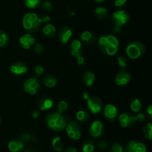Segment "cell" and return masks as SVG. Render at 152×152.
<instances>
[{"instance_id": "cell-6", "label": "cell", "mask_w": 152, "mask_h": 152, "mask_svg": "<svg viewBox=\"0 0 152 152\" xmlns=\"http://www.w3.org/2000/svg\"><path fill=\"white\" fill-rule=\"evenodd\" d=\"M23 87L26 93L31 95H35L41 90L42 83L36 77H31L25 80L23 84Z\"/></svg>"}, {"instance_id": "cell-35", "label": "cell", "mask_w": 152, "mask_h": 152, "mask_svg": "<svg viewBox=\"0 0 152 152\" xmlns=\"http://www.w3.org/2000/svg\"><path fill=\"white\" fill-rule=\"evenodd\" d=\"M108 152H124V148L120 143H114L110 147Z\"/></svg>"}, {"instance_id": "cell-14", "label": "cell", "mask_w": 152, "mask_h": 152, "mask_svg": "<svg viewBox=\"0 0 152 152\" xmlns=\"http://www.w3.org/2000/svg\"><path fill=\"white\" fill-rule=\"evenodd\" d=\"M125 152H147V148L144 143L137 141H130L126 145Z\"/></svg>"}, {"instance_id": "cell-43", "label": "cell", "mask_w": 152, "mask_h": 152, "mask_svg": "<svg viewBox=\"0 0 152 152\" xmlns=\"http://www.w3.org/2000/svg\"><path fill=\"white\" fill-rule=\"evenodd\" d=\"M64 152H78V150L74 147H68L66 149L64 150Z\"/></svg>"}, {"instance_id": "cell-18", "label": "cell", "mask_w": 152, "mask_h": 152, "mask_svg": "<svg viewBox=\"0 0 152 152\" xmlns=\"http://www.w3.org/2000/svg\"><path fill=\"white\" fill-rule=\"evenodd\" d=\"M37 105L40 111H47L50 109L53 105V101L50 97L47 96H42L37 101Z\"/></svg>"}, {"instance_id": "cell-10", "label": "cell", "mask_w": 152, "mask_h": 152, "mask_svg": "<svg viewBox=\"0 0 152 152\" xmlns=\"http://www.w3.org/2000/svg\"><path fill=\"white\" fill-rule=\"evenodd\" d=\"M104 132L103 123L100 120H95L89 128V134L94 138H99Z\"/></svg>"}, {"instance_id": "cell-1", "label": "cell", "mask_w": 152, "mask_h": 152, "mask_svg": "<svg viewBox=\"0 0 152 152\" xmlns=\"http://www.w3.org/2000/svg\"><path fill=\"white\" fill-rule=\"evenodd\" d=\"M97 45L103 53L108 56H114L118 51L120 42L114 35H103L97 40Z\"/></svg>"}, {"instance_id": "cell-13", "label": "cell", "mask_w": 152, "mask_h": 152, "mask_svg": "<svg viewBox=\"0 0 152 152\" xmlns=\"http://www.w3.org/2000/svg\"><path fill=\"white\" fill-rule=\"evenodd\" d=\"M73 31L70 27L64 25L59 28L58 31V39L62 44H67L72 37Z\"/></svg>"}, {"instance_id": "cell-33", "label": "cell", "mask_w": 152, "mask_h": 152, "mask_svg": "<svg viewBox=\"0 0 152 152\" xmlns=\"http://www.w3.org/2000/svg\"><path fill=\"white\" fill-rule=\"evenodd\" d=\"M68 108V104L66 101L62 100L60 102H59L57 105V110L58 112L60 113V114H62L65 111H66Z\"/></svg>"}, {"instance_id": "cell-3", "label": "cell", "mask_w": 152, "mask_h": 152, "mask_svg": "<svg viewBox=\"0 0 152 152\" xmlns=\"http://www.w3.org/2000/svg\"><path fill=\"white\" fill-rule=\"evenodd\" d=\"M41 18L39 17L35 13H28L24 16L22 19V25L26 31L29 32H37L42 26Z\"/></svg>"}, {"instance_id": "cell-28", "label": "cell", "mask_w": 152, "mask_h": 152, "mask_svg": "<svg viewBox=\"0 0 152 152\" xmlns=\"http://www.w3.org/2000/svg\"><path fill=\"white\" fill-rule=\"evenodd\" d=\"M94 14L98 19H104L108 16V10L104 7H97L95 8Z\"/></svg>"}, {"instance_id": "cell-24", "label": "cell", "mask_w": 152, "mask_h": 152, "mask_svg": "<svg viewBox=\"0 0 152 152\" xmlns=\"http://www.w3.org/2000/svg\"><path fill=\"white\" fill-rule=\"evenodd\" d=\"M19 140L23 142H37V138L30 132H23L19 135Z\"/></svg>"}, {"instance_id": "cell-15", "label": "cell", "mask_w": 152, "mask_h": 152, "mask_svg": "<svg viewBox=\"0 0 152 152\" xmlns=\"http://www.w3.org/2000/svg\"><path fill=\"white\" fill-rule=\"evenodd\" d=\"M103 114L105 118L109 121H114L117 119L118 111L115 105L112 104H108L103 109Z\"/></svg>"}, {"instance_id": "cell-49", "label": "cell", "mask_w": 152, "mask_h": 152, "mask_svg": "<svg viewBox=\"0 0 152 152\" xmlns=\"http://www.w3.org/2000/svg\"><path fill=\"white\" fill-rule=\"evenodd\" d=\"M94 1H96V2L101 3V2H103V1H105V0H94Z\"/></svg>"}, {"instance_id": "cell-41", "label": "cell", "mask_w": 152, "mask_h": 152, "mask_svg": "<svg viewBox=\"0 0 152 152\" xmlns=\"http://www.w3.org/2000/svg\"><path fill=\"white\" fill-rule=\"evenodd\" d=\"M77 64H78L79 65L83 66V65H85V63H86V59H85V58L83 57L82 55H80V56H77Z\"/></svg>"}, {"instance_id": "cell-26", "label": "cell", "mask_w": 152, "mask_h": 152, "mask_svg": "<svg viewBox=\"0 0 152 152\" xmlns=\"http://www.w3.org/2000/svg\"><path fill=\"white\" fill-rule=\"evenodd\" d=\"M81 148L83 152H93L95 149L94 142L91 140H86L82 143Z\"/></svg>"}, {"instance_id": "cell-29", "label": "cell", "mask_w": 152, "mask_h": 152, "mask_svg": "<svg viewBox=\"0 0 152 152\" xmlns=\"http://www.w3.org/2000/svg\"><path fill=\"white\" fill-rule=\"evenodd\" d=\"M130 108L133 112L137 113L140 112V111L142 108V103H141V101L138 98H136V99H133L132 102L130 104Z\"/></svg>"}, {"instance_id": "cell-45", "label": "cell", "mask_w": 152, "mask_h": 152, "mask_svg": "<svg viewBox=\"0 0 152 152\" xmlns=\"http://www.w3.org/2000/svg\"><path fill=\"white\" fill-rule=\"evenodd\" d=\"M42 19V23H48V22H49L50 21V17L48 16H44L43 18H41Z\"/></svg>"}, {"instance_id": "cell-22", "label": "cell", "mask_w": 152, "mask_h": 152, "mask_svg": "<svg viewBox=\"0 0 152 152\" xmlns=\"http://www.w3.org/2000/svg\"><path fill=\"white\" fill-rule=\"evenodd\" d=\"M43 84L48 88H54L57 84V79L52 74H47L45 76L43 79Z\"/></svg>"}, {"instance_id": "cell-25", "label": "cell", "mask_w": 152, "mask_h": 152, "mask_svg": "<svg viewBox=\"0 0 152 152\" xmlns=\"http://www.w3.org/2000/svg\"><path fill=\"white\" fill-rule=\"evenodd\" d=\"M51 146L57 152H62L64 150V143L60 137H55L51 140Z\"/></svg>"}, {"instance_id": "cell-34", "label": "cell", "mask_w": 152, "mask_h": 152, "mask_svg": "<svg viewBox=\"0 0 152 152\" xmlns=\"http://www.w3.org/2000/svg\"><path fill=\"white\" fill-rule=\"evenodd\" d=\"M117 62H118L119 65H120L122 68H125L128 65L129 59H128V58L126 57V56H120L117 57Z\"/></svg>"}, {"instance_id": "cell-20", "label": "cell", "mask_w": 152, "mask_h": 152, "mask_svg": "<svg viewBox=\"0 0 152 152\" xmlns=\"http://www.w3.org/2000/svg\"><path fill=\"white\" fill-rule=\"evenodd\" d=\"M96 37L91 31H84L80 35V41L86 45H91L96 42Z\"/></svg>"}, {"instance_id": "cell-8", "label": "cell", "mask_w": 152, "mask_h": 152, "mask_svg": "<svg viewBox=\"0 0 152 152\" xmlns=\"http://www.w3.org/2000/svg\"><path fill=\"white\" fill-rule=\"evenodd\" d=\"M87 107L89 111L93 114L100 113L102 109V102L98 96H89L87 99Z\"/></svg>"}, {"instance_id": "cell-46", "label": "cell", "mask_w": 152, "mask_h": 152, "mask_svg": "<svg viewBox=\"0 0 152 152\" xmlns=\"http://www.w3.org/2000/svg\"><path fill=\"white\" fill-rule=\"evenodd\" d=\"M147 113H148V115L150 119L152 118V105H150L147 108Z\"/></svg>"}, {"instance_id": "cell-50", "label": "cell", "mask_w": 152, "mask_h": 152, "mask_svg": "<svg viewBox=\"0 0 152 152\" xmlns=\"http://www.w3.org/2000/svg\"><path fill=\"white\" fill-rule=\"evenodd\" d=\"M1 117H0V124H1Z\"/></svg>"}, {"instance_id": "cell-11", "label": "cell", "mask_w": 152, "mask_h": 152, "mask_svg": "<svg viewBox=\"0 0 152 152\" xmlns=\"http://www.w3.org/2000/svg\"><path fill=\"white\" fill-rule=\"evenodd\" d=\"M131 74L129 71L123 69L119 71L115 76V84L117 86H125L130 82Z\"/></svg>"}, {"instance_id": "cell-36", "label": "cell", "mask_w": 152, "mask_h": 152, "mask_svg": "<svg viewBox=\"0 0 152 152\" xmlns=\"http://www.w3.org/2000/svg\"><path fill=\"white\" fill-rule=\"evenodd\" d=\"M42 8L45 12H51L53 10V4L49 1H45L42 4Z\"/></svg>"}, {"instance_id": "cell-19", "label": "cell", "mask_w": 152, "mask_h": 152, "mask_svg": "<svg viewBox=\"0 0 152 152\" xmlns=\"http://www.w3.org/2000/svg\"><path fill=\"white\" fill-rule=\"evenodd\" d=\"M25 144L21 140H13L7 144V148L11 152H21L24 149Z\"/></svg>"}, {"instance_id": "cell-42", "label": "cell", "mask_w": 152, "mask_h": 152, "mask_svg": "<svg viewBox=\"0 0 152 152\" xmlns=\"http://www.w3.org/2000/svg\"><path fill=\"white\" fill-rule=\"evenodd\" d=\"M137 120L143 121V120L145 119V114H142V113H137Z\"/></svg>"}, {"instance_id": "cell-5", "label": "cell", "mask_w": 152, "mask_h": 152, "mask_svg": "<svg viewBox=\"0 0 152 152\" xmlns=\"http://www.w3.org/2000/svg\"><path fill=\"white\" fill-rule=\"evenodd\" d=\"M130 16L126 10H116L112 14V22L114 24V31L115 33H120L122 31V27L129 22Z\"/></svg>"}, {"instance_id": "cell-2", "label": "cell", "mask_w": 152, "mask_h": 152, "mask_svg": "<svg viewBox=\"0 0 152 152\" xmlns=\"http://www.w3.org/2000/svg\"><path fill=\"white\" fill-rule=\"evenodd\" d=\"M68 118L64 117L59 112L50 113L45 117V123L48 127L52 131L59 132L65 129Z\"/></svg>"}, {"instance_id": "cell-47", "label": "cell", "mask_w": 152, "mask_h": 152, "mask_svg": "<svg viewBox=\"0 0 152 152\" xmlns=\"http://www.w3.org/2000/svg\"><path fill=\"white\" fill-rule=\"evenodd\" d=\"M22 152H37V151H36L34 148H27L26 150H25V151H23Z\"/></svg>"}, {"instance_id": "cell-32", "label": "cell", "mask_w": 152, "mask_h": 152, "mask_svg": "<svg viewBox=\"0 0 152 152\" xmlns=\"http://www.w3.org/2000/svg\"><path fill=\"white\" fill-rule=\"evenodd\" d=\"M41 2V0H25V4L28 8H36Z\"/></svg>"}, {"instance_id": "cell-9", "label": "cell", "mask_w": 152, "mask_h": 152, "mask_svg": "<svg viewBox=\"0 0 152 152\" xmlns=\"http://www.w3.org/2000/svg\"><path fill=\"white\" fill-rule=\"evenodd\" d=\"M120 124L123 128H129L135 125L136 122L137 121V116L134 115L130 112L123 113L120 115L118 118Z\"/></svg>"}, {"instance_id": "cell-21", "label": "cell", "mask_w": 152, "mask_h": 152, "mask_svg": "<svg viewBox=\"0 0 152 152\" xmlns=\"http://www.w3.org/2000/svg\"><path fill=\"white\" fill-rule=\"evenodd\" d=\"M83 81L85 86L91 87L95 82V75L91 71H86L83 76Z\"/></svg>"}, {"instance_id": "cell-40", "label": "cell", "mask_w": 152, "mask_h": 152, "mask_svg": "<svg viewBox=\"0 0 152 152\" xmlns=\"http://www.w3.org/2000/svg\"><path fill=\"white\" fill-rule=\"evenodd\" d=\"M127 1L128 0H114V4L116 7H120L124 5L127 2Z\"/></svg>"}, {"instance_id": "cell-23", "label": "cell", "mask_w": 152, "mask_h": 152, "mask_svg": "<svg viewBox=\"0 0 152 152\" xmlns=\"http://www.w3.org/2000/svg\"><path fill=\"white\" fill-rule=\"evenodd\" d=\"M42 33L49 38H53L56 34V28L53 25L47 23L42 28Z\"/></svg>"}, {"instance_id": "cell-37", "label": "cell", "mask_w": 152, "mask_h": 152, "mask_svg": "<svg viewBox=\"0 0 152 152\" xmlns=\"http://www.w3.org/2000/svg\"><path fill=\"white\" fill-rule=\"evenodd\" d=\"M34 50L36 53L37 54H42L45 52V48L44 45L41 43H38V44L35 45L34 47Z\"/></svg>"}, {"instance_id": "cell-27", "label": "cell", "mask_w": 152, "mask_h": 152, "mask_svg": "<svg viewBox=\"0 0 152 152\" xmlns=\"http://www.w3.org/2000/svg\"><path fill=\"white\" fill-rule=\"evenodd\" d=\"M76 117L80 123H86L90 118V114H89L88 111H85V110H80V111H77V113L76 114Z\"/></svg>"}, {"instance_id": "cell-4", "label": "cell", "mask_w": 152, "mask_h": 152, "mask_svg": "<svg viewBox=\"0 0 152 152\" xmlns=\"http://www.w3.org/2000/svg\"><path fill=\"white\" fill-rule=\"evenodd\" d=\"M126 52L129 58L132 59H137L145 54V47L141 42L132 41L128 44Z\"/></svg>"}, {"instance_id": "cell-17", "label": "cell", "mask_w": 152, "mask_h": 152, "mask_svg": "<svg viewBox=\"0 0 152 152\" xmlns=\"http://www.w3.org/2000/svg\"><path fill=\"white\" fill-rule=\"evenodd\" d=\"M69 51L74 56H78L82 55L83 52V47L82 42L79 39H74L69 46Z\"/></svg>"}, {"instance_id": "cell-12", "label": "cell", "mask_w": 152, "mask_h": 152, "mask_svg": "<svg viewBox=\"0 0 152 152\" xmlns=\"http://www.w3.org/2000/svg\"><path fill=\"white\" fill-rule=\"evenodd\" d=\"M10 71L12 74H15V75H23L28 71V66L25 62L16 61L10 65Z\"/></svg>"}, {"instance_id": "cell-16", "label": "cell", "mask_w": 152, "mask_h": 152, "mask_svg": "<svg viewBox=\"0 0 152 152\" xmlns=\"http://www.w3.org/2000/svg\"><path fill=\"white\" fill-rule=\"evenodd\" d=\"M19 45L24 49H29L35 44L36 39L31 34H25L19 37Z\"/></svg>"}, {"instance_id": "cell-44", "label": "cell", "mask_w": 152, "mask_h": 152, "mask_svg": "<svg viewBox=\"0 0 152 152\" xmlns=\"http://www.w3.org/2000/svg\"><path fill=\"white\" fill-rule=\"evenodd\" d=\"M39 116V112L38 111H34L31 113V117L34 119H37Z\"/></svg>"}, {"instance_id": "cell-38", "label": "cell", "mask_w": 152, "mask_h": 152, "mask_svg": "<svg viewBox=\"0 0 152 152\" xmlns=\"http://www.w3.org/2000/svg\"><path fill=\"white\" fill-rule=\"evenodd\" d=\"M108 142H107L106 140H99L97 143V148L100 151H105L108 148Z\"/></svg>"}, {"instance_id": "cell-48", "label": "cell", "mask_w": 152, "mask_h": 152, "mask_svg": "<svg viewBox=\"0 0 152 152\" xmlns=\"http://www.w3.org/2000/svg\"><path fill=\"white\" fill-rule=\"evenodd\" d=\"M83 99H87L89 97V96H88V94L87 93V92H84V94H83Z\"/></svg>"}, {"instance_id": "cell-7", "label": "cell", "mask_w": 152, "mask_h": 152, "mask_svg": "<svg viewBox=\"0 0 152 152\" xmlns=\"http://www.w3.org/2000/svg\"><path fill=\"white\" fill-rule=\"evenodd\" d=\"M67 135L68 137L74 140H78L82 137V128L78 123L71 121L67 123L65 126Z\"/></svg>"}, {"instance_id": "cell-31", "label": "cell", "mask_w": 152, "mask_h": 152, "mask_svg": "<svg viewBox=\"0 0 152 152\" xmlns=\"http://www.w3.org/2000/svg\"><path fill=\"white\" fill-rule=\"evenodd\" d=\"M9 42V37L7 34L2 30H0V48L5 47Z\"/></svg>"}, {"instance_id": "cell-30", "label": "cell", "mask_w": 152, "mask_h": 152, "mask_svg": "<svg viewBox=\"0 0 152 152\" xmlns=\"http://www.w3.org/2000/svg\"><path fill=\"white\" fill-rule=\"evenodd\" d=\"M143 132L144 137L148 140H151L152 139V124L151 123H148L143 126Z\"/></svg>"}, {"instance_id": "cell-39", "label": "cell", "mask_w": 152, "mask_h": 152, "mask_svg": "<svg viewBox=\"0 0 152 152\" xmlns=\"http://www.w3.org/2000/svg\"><path fill=\"white\" fill-rule=\"evenodd\" d=\"M34 74L37 77H40L44 74V68L42 65H36L35 68H34Z\"/></svg>"}]
</instances>
